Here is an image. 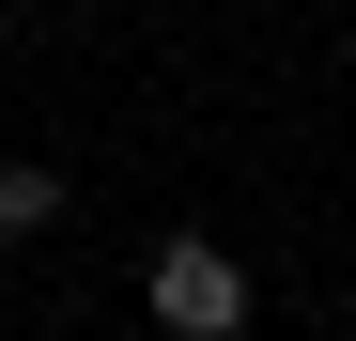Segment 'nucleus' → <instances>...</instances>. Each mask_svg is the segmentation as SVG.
<instances>
[{"label":"nucleus","instance_id":"f257e3e1","mask_svg":"<svg viewBox=\"0 0 356 341\" xmlns=\"http://www.w3.org/2000/svg\"><path fill=\"white\" fill-rule=\"evenodd\" d=\"M155 326L170 341H248V264H232L217 233H170L155 248Z\"/></svg>","mask_w":356,"mask_h":341},{"label":"nucleus","instance_id":"f03ea898","mask_svg":"<svg viewBox=\"0 0 356 341\" xmlns=\"http://www.w3.org/2000/svg\"><path fill=\"white\" fill-rule=\"evenodd\" d=\"M47 217H63V170H47V155H0V248L47 233Z\"/></svg>","mask_w":356,"mask_h":341}]
</instances>
